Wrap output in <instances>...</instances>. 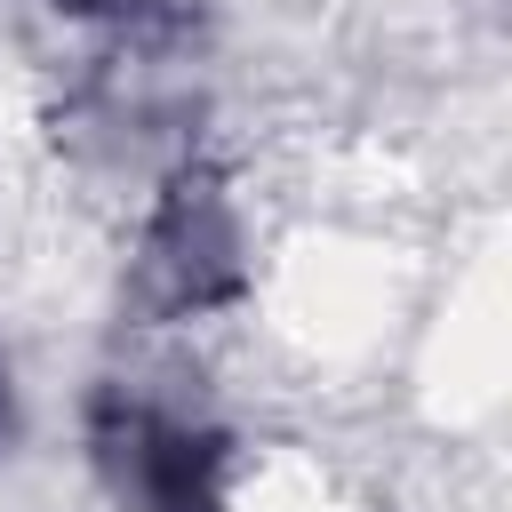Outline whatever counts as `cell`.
<instances>
[{
    "mask_svg": "<svg viewBox=\"0 0 512 512\" xmlns=\"http://www.w3.org/2000/svg\"><path fill=\"white\" fill-rule=\"evenodd\" d=\"M248 296V224L216 160H176L144 208L128 304L144 320H208Z\"/></svg>",
    "mask_w": 512,
    "mask_h": 512,
    "instance_id": "obj_1",
    "label": "cell"
},
{
    "mask_svg": "<svg viewBox=\"0 0 512 512\" xmlns=\"http://www.w3.org/2000/svg\"><path fill=\"white\" fill-rule=\"evenodd\" d=\"M88 464L120 512H232V432L152 392H88Z\"/></svg>",
    "mask_w": 512,
    "mask_h": 512,
    "instance_id": "obj_2",
    "label": "cell"
},
{
    "mask_svg": "<svg viewBox=\"0 0 512 512\" xmlns=\"http://www.w3.org/2000/svg\"><path fill=\"white\" fill-rule=\"evenodd\" d=\"M48 8L72 24H112V32H152L176 16V0H48Z\"/></svg>",
    "mask_w": 512,
    "mask_h": 512,
    "instance_id": "obj_3",
    "label": "cell"
},
{
    "mask_svg": "<svg viewBox=\"0 0 512 512\" xmlns=\"http://www.w3.org/2000/svg\"><path fill=\"white\" fill-rule=\"evenodd\" d=\"M8 424H16V392H8V360H0V440H8Z\"/></svg>",
    "mask_w": 512,
    "mask_h": 512,
    "instance_id": "obj_4",
    "label": "cell"
}]
</instances>
